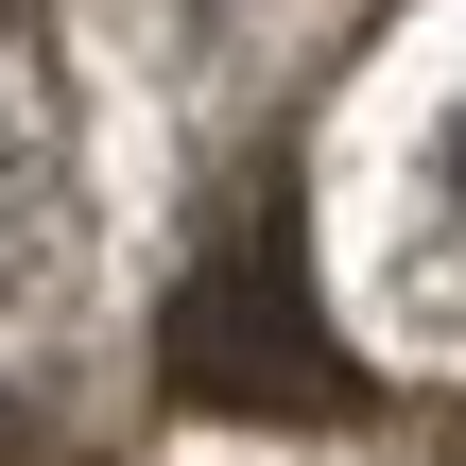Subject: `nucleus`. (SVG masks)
Segmentation results:
<instances>
[{
    "instance_id": "obj_2",
    "label": "nucleus",
    "mask_w": 466,
    "mask_h": 466,
    "mask_svg": "<svg viewBox=\"0 0 466 466\" xmlns=\"http://www.w3.org/2000/svg\"><path fill=\"white\" fill-rule=\"evenodd\" d=\"M432 242H450V277H466V104H450V138H432Z\"/></svg>"
},
{
    "instance_id": "obj_1",
    "label": "nucleus",
    "mask_w": 466,
    "mask_h": 466,
    "mask_svg": "<svg viewBox=\"0 0 466 466\" xmlns=\"http://www.w3.org/2000/svg\"><path fill=\"white\" fill-rule=\"evenodd\" d=\"M52 259H69V156H52V121L0 86V311H17Z\"/></svg>"
}]
</instances>
